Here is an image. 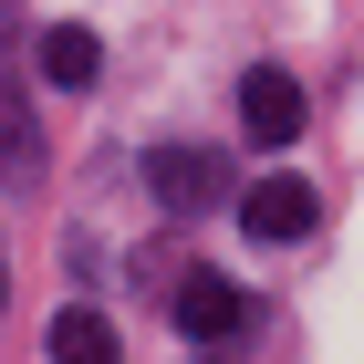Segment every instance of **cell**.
<instances>
[{"mask_svg":"<svg viewBox=\"0 0 364 364\" xmlns=\"http://www.w3.org/2000/svg\"><path fill=\"white\" fill-rule=\"evenodd\" d=\"M167 312H177L188 343H240V333H250V302H240V281H219V271H188L167 291Z\"/></svg>","mask_w":364,"mask_h":364,"instance_id":"cell-1","label":"cell"},{"mask_svg":"<svg viewBox=\"0 0 364 364\" xmlns=\"http://www.w3.org/2000/svg\"><path fill=\"white\" fill-rule=\"evenodd\" d=\"M312 219H323V198H312L302 177H250V188H240V229H250V240H271V250L312 240Z\"/></svg>","mask_w":364,"mask_h":364,"instance_id":"cell-2","label":"cell"},{"mask_svg":"<svg viewBox=\"0 0 364 364\" xmlns=\"http://www.w3.org/2000/svg\"><path fill=\"white\" fill-rule=\"evenodd\" d=\"M146 188L167 198V208H219L229 156H208V146H156V156H146Z\"/></svg>","mask_w":364,"mask_h":364,"instance_id":"cell-3","label":"cell"},{"mask_svg":"<svg viewBox=\"0 0 364 364\" xmlns=\"http://www.w3.org/2000/svg\"><path fill=\"white\" fill-rule=\"evenodd\" d=\"M302 84H291V73H281V63H260V73H240V125H250L260 146H291L302 136Z\"/></svg>","mask_w":364,"mask_h":364,"instance_id":"cell-4","label":"cell"},{"mask_svg":"<svg viewBox=\"0 0 364 364\" xmlns=\"http://www.w3.org/2000/svg\"><path fill=\"white\" fill-rule=\"evenodd\" d=\"M94 73H105V42H94L84 21H53V31H42V84H63V94H84Z\"/></svg>","mask_w":364,"mask_h":364,"instance_id":"cell-5","label":"cell"},{"mask_svg":"<svg viewBox=\"0 0 364 364\" xmlns=\"http://www.w3.org/2000/svg\"><path fill=\"white\" fill-rule=\"evenodd\" d=\"M42 354L53 364H114V323L73 302V312H53V343H42Z\"/></svg>","mask_w":364,"mask_h":364,"instance_id":"cell-6","label":"cell"},{"mask_svg":"<svg viewBox=\"0 0 364 364\" xmlns=\"http://www.w3.org/2000/svg\"><path fill=\"white\" fill-rule=\"evenodd\" d=\"M11 11H21V0H0V31H11Z\"/></svg>","mask_w":364,"mask_h":364,"instance_id":"cell-7","label":"cell"},{"mask_svg":"<svg viewBox=\"0 0 364 364\" xmlns=\"http://www.w3.org/2000/svg\"><path fill=\"white\" fill-rule=\"evenodd\" d=\"M0 291H11V271H0Z\"/></svg>","mask_w":364,"mask_h":364,"instance_id":"cell-8","label":"cell"}]
</instances>
